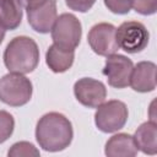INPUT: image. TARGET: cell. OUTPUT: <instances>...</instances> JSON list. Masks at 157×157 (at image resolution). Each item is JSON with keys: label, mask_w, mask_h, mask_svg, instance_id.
Here are the masks:
<instances>
[{"label": "cell", "mask_w": 157, "mask_h": 157, "mask_svg": "<svg viewBox=\"0 0 157 157\" xmlns=\"http://www.w3.org/2000/svg\"><path fill=\"white\" fill-rule=\"evenodd\" d=\"M74 130L71 121L61 113L50 112L44 114L36 126V140L44 151H63L71 144Z\"/></svg>", "instance_id": "1"}, {"label": "cell", "mask_w": 157, "mask_h": 157, "mask_svg": "<svg viewBox=\"0 0 157 157\" xmlns=\"http://www.w3.org/2000/svg\"><path fill=\"white\" fill-rule=\"evenodd\" d=\"M39 63L37 43L26 36H18L10 40L4 52V64L10 72L29 74Z\"/></svg>", "instance_id": "2"}, {"label": "cell", "mask_w": 157, "mask_h": 157, "mask_svg": "<svg viewBox=\"0 0 157 157\" xmlns=\"http://www.w3.org/2000/svg\"><path fill=\"white\" fill-rule=\"evenodd\" d=\"M32 82L22 74L9 72L0 78V101L10 107H21L32 98Z\"/></svg>", "instance_id": "3"}, {"label": "cell", "mask_w": 157, "mask_h": 157, "mask_svg": "<svg viewBox=\"0 0 157 157\" xmlns=\"http://www.w3.org/2000/svg\"><path fill=\"white\" fill-rule=\"evenodd\" d=\"M54 44L64 50H75L80 44L82 27L80 20L72 13H61L56 17L52 28Z\"/></svg>", "instance_id": "4"}, {"label": "cell", "mask_w": 157, "mask_h": 157, "mask_svg": "<svg viewBox=\"0 0 157 157\" xmlns=\"http://www.w3.org/2000/svg\"><path fill=\"white\" fill-rule=\"evenodd\" d=\"M128 107L124 102L112 99L103 102L94 113V124L102 132H115L124 128L128 121Z\"/></svg>", "instance_id": "5"}, {"label": "cell", "mask_w": 157, "mask_h": 157, "mask_svg": "<svg viewBox=\"0 0 157 157\" xmlns=\"http://www.w3.org/2000/svg\"><path fill=\"white\" fill-rule=\"evenodd\" d=\"M118 47L129 54L142 52L150 39V34L144 23L139 21H125L115 29Z\"/></svg>", "instance_id": "6"}, {"label": "cell", "mask_w": 157, "mask_h": 157, "mask_svg": "<svg viewBox=\"0 0 157 157\" xmlns=\"http://www.w3.org/2000/svg\"><path fill=\"white\" fill-rule=\"evenodd\" d=\"M115 26L108 22L94 25L87 36V42L91 49L101 56L114 54L119 49L115 39Z\"/></svg>", "instance_id": "7"}, {"label": "cell", "mask_w": 157, "mask_h": 157, "mask_svg": "<svg viewBox=\"0 0 157 157\" xmlns=\"http://www.w3.org/2000/svg\"><path fill=\"white\" fill-rule=\"evenodd\" d=\"M132 61L121 54H112L105 59L103 75L107 77L109 86L114 88H125L129 86L132 71Z\"/></svg>", "instance_id": "8"}, {"label": "cell", "mask_w": 157, "mask_h": 157, "mask_svg": "<svg viewBox=\"0 0 157 157\" xmlns=\"http://www.w3.org/2000/svg\"><path fill=\"white\" fill-rule=\"evenodd\" d=\"M74 94L82 105L87 108H97L105 101L107 88L104 83L98 80L82 77L75 82Z\"/></svg>", "instance_id": "9"}, {"label": "cell", "mask_w": 157, "mask_h": 157, "mask_svg": "<svg viewBox=\"0 0 157 157\" xmlns=\"http://www.w3.org/2000/svg\"><path fill=\"white\" fill-rule=\"evenodd\" d=\"M56 17V0H47L43 5L27 10L28 23L38 33H49Z\"/></svg>", "instance_id": "10"}, {"label": "cell", "mask_w": 157, "mask_h": 157, "mask_svg": "<svg viewBox=\"0 0 157 157\" xmlns=\"http://www.w3.org/2000/svg\"><path fill=\"white\" fill-rule=\"evenodd\" d=\"M156 64L152 61H140L131 71L129 85L140 93L152 92L156 88Z\"/></svg>", "instance_id": "11"}, {"label": "cell", "mask_w": 157, "mask_h": 157, "mask_svg": "<svg viewBox=\"0 0 157 157\" xmlns=\"http://www.w3.org/2000/svg\"><path fill=\"white\" fill-rule=\"evenodd\" d=\"M137 146L134 136L120 132L113 135L105 144L104 153L108 157H134L137 155Z\"/></svg>", "instance_id": "12"}, {"label": "cell", "mask_w": 157, "mask_h": 157, "mask_svg": "<svg viewBox=\"0 0 157 157\" xmlns=\"http://www.w3.org/2000/svg\"><path fill=\"white\" fill-rule=\"evenodd\" d=\"M135 144L140 151L146 155L157 153V126L155 120L142 123L135 131Z\"/></svg>", "instance_id": "13"}, {"label": "cell", "mask_w": 157, "mask_h": 157, "mask_svg": "<svg viewBox=\"0 0 157 157\" xmlns=\"http://www.w3.org/2000/svg\"><path fill=\"white\" fill-rule=\"evenodd\" d=\"M74 59L75 50H64L55 44H52L45 53V63L48 67L55 74L67 71L72 66Z\"/></svg>", "instance_id": "14"}, {"label": "cell", "mask_w": 157, "mask_h": 157, "mask_svg": "<svg viewBox=\"0 0 157 157\" xmlns=\"http://www.w3.org/2000/svg\"><path fill=\"white\" fill-rule=\"evenodd\" d=\"M22 21V7L16 0H0V25L9 31L16 29Z\"/></svg>", "instance_id": "15"}, {"label": "cell", "mask_w": 157, "mask_h": 157, "mask_svg": "<svg viewBox=\"0 0 157 157\" xmlns=\"http://www.w3.org/2000/svg\"><path fill=\"white\" fill-rule=\"evenodd\" d=\"M11 157H31V156H39V150L37 147L27 141H20L11 146V148L7 152Z\"/></svg>", "instance_id": "16"}, {"label": "cell", "mask_w": 157, "mask_h": 157, "mask_svg": "<svg viewBox=\"0 0 157 157\" xmlns=\"http://www.w3.org/2000/svg\"><path fill=\"white\" fill-rule=\"evenodd\" d=\"M13 129H15L13 117L6 110H0V144L5 142L12 135Z\"/></svg>", "instance_id": "17"}, {"label": "cell", "mask_w": 157, "mask_h": 157, "mask_svg": "<svg viewBox=\"0 0 157 157\" xmlns=\"http://www.w3.org/2000/svg\"><path fill=\"white\" fill-rule=\"evenodd\" d=\"M131 7L144 16H150L157 11V0H131Z\"/></svg>", "instance_id": "18"}, {"label": "cell", "mask_w": 157, "mask_h": 157, "mask_svg": "<svg viewBox=\"0 0 157 157\" xmlns=\"http://www.w3.org/2000/svg\"><path fill=\"white\" fill-rule=\"evenodd\" d=\"M109 11L117 15L129 13L131 10V0H103Z\"/></svg>", "instance_id": "19"}, {"label": "cell", "mask_w": 157, "mask_h": 157, "mask_svg": "<svg viewBox=\"0 0 157 157\" xmlns=\"http://www.w3.org/2000/svg\"><path fill=\"white\" fill-rule=\"evenodd\" d=\"M69 9L77 12H87L94 5L96 0H65Z\"/></svg>", "instance_id": "20"}, {"label": "cell", "mask_w": 157, "mask_h": 157, "mask_svg": "<svg viewBox=\"0 0 157 157\" xmlns=\"http://www.w3.org/2000/svg\"><path fill=\"white\" fill-rule=\"evenodd\" d=\"M18 2V5L26 10H31V9H36L40 5H43L47 0H16Z\"/></svg>", "instance_id": "21"}, {"label": "cell", "mask_w": 157, "mask_h": 157, "mask_svg": "<svg viewBox=\"0 0 157 157\" xmlns=\"http://www.w3.org/2000/svg\"><path fill=\"white\" fill-rule=\"evenodd\" d=\"M5 31H6V29H5V28H4V27L0 25V44H1V43H2V40H4V37H5Z\"/></svg>", "instance_id": "22"}]
</instances>
